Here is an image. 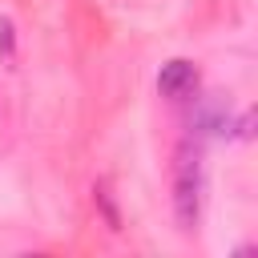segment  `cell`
I'll return each instance as SVG.
<instances>
[{"instance_id":"obj_1","label":"cell","mask_w":258,"mask_h":258,"mask_svg":"<svg viewBox=\"0 0 258 258\" xmlns=\"http://www.w3.org/2000/svg\"><path fill=\"white\" fill-rule=\"evenodd\" d=\"M202 214V153L198 145H181L173 161V218L181 230H194Z\"/></svg>"},{"instance_id":"obj_3","label":"cell","mask_w":258,"mask_h":258,"mask_svg":"<svg viewBox=\"0 0 258 258\" xmlns=\"http://www.w3.org/2000/svg\"><path fill=\"white\" fill-rule=\"evenodd\" d=\"M97 206L105 210V222L113 226V230H121V214H117V206H113V194H109V181H97Z\"/></svg>"},{"instance_id":"obj_2","label":"cell","mask_w":258,"mask_h":258,"mask_svg":"<svg viewBox=\"0 0 258 258\" xmlns=\"http://www.w3.org/2000/svg\"><path fill=\"white\" fill-rule=\"evenodd\" d=\"M157 93L169 97V101H189L198 93V64L194 60H181V56L165 60L161 73H157Z\"/></svg>"}]
</instances>
